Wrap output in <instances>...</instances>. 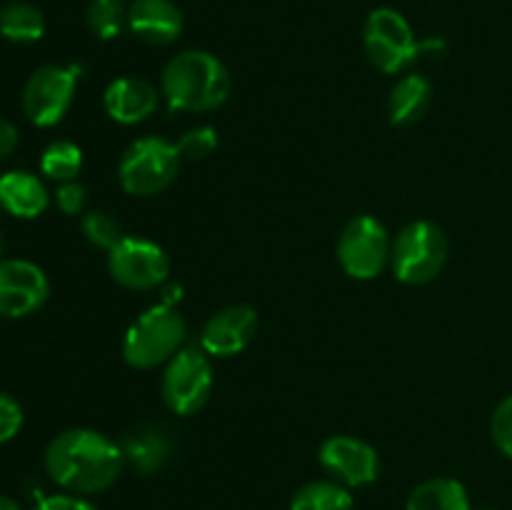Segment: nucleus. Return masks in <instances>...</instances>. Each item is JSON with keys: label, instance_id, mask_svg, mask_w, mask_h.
Returning a JSON list of instances; mask_svg holds the SVG:
<instances>
[{"label": "nucleus", "instance_id": "412c9836", "mask_svg": "<svg viewBox=\"0 0 512 510\" xmlns=\"http://www.w3.org/2000/svg\"><path fill=\"white\" fill-rule=\"evenodd\" d=\"M290 510H355L350 488L335 480H310L290 498Z\"/></svg>", "mask_w": 512, "mask_h": 510}, {"label": "nucleus", "instance_id": "7c9ffc66", "mask_svg": "<svg viewBox=\"0 0 512 510\" xmlns=\"http://www.w3.org/2000/svg\"><path fill=\"white\" fill-rule=\"evenodd\" d=\"M448 53V40L443 38H425L418 43V60L420 58H443Z\"/></svg>", "mask_w": 512, "mask_h": 510}, {"label": "nucleus", "instance_id": "c756f323", "mask_svg": "<svg viewBox=\"0 0 512 510\" xmlns=\"http://www.w3.org/2000/svg\"><path fill=\"white\" fill-rule=\"evenodd\" d=\"M18 143H20L18 128H15L10 120L0 118V160L10 158V155L18 150Z\"/></svg>", "mask_w": 512, "mask_h": 510}, {"label": "nucleus", "instance_id": "2eb2a0df", "mask_svg": "<svg viewBox=\"0 0 512 510\" xmlns=\"http://www.w3.org/2000/svg\"><path fill=\"white\" fill-rule=\"evenodd\" d=\"M160 88H155L150 80L138 75H123L115 78L103 93V108L110 120L120 125H138L153 118L160 108Z\"/></svg>", "mask_w": 512, "mask_h": 510}, {"label": "nucleus", "instance_id": "20e7f679", "mask_svg": "<svg viewBox=\"0 0 512 510\" xmlns=\"http://www.w3.org/2000/svg\"><path fill=\"white\" fill-rule=\"evenodd\" d=\"M180 163L178 145L158 135H145L125 148L118 163V180L133 198H153L173 185Z\"/></svg>", "mask_w": 512, "mask_h": 510}, {"label": "nucleus", "instance_id": "6e6552de", "mask_svg": "<svg viewBox=\"0 0 512 510\" xmlns=\"http://www.w3.org/2000/svg\"><path fill=\"white\" fill-rule=\"evenodd\" d=\"M393 240L375 215H355L338 235V263L353 280H375L390 265Z\"/></svg>", "mask_w": 512, "mask_h": 510}, {"label": "nucleus", "instance_id": "9b49d317", "mask_svg": "<svg viewBox=\"0 0 512 510\" xmlns=\"http://www.w3.org/2000/svg\"><path fill=\"white\" fill-rule=\"evenodd\" d=\"M50 295L43 268L23 258H0V318H28L38 313Z\"/></svg>", "mask_w": 512, "mask_h": 510}, {"label": "nucleus", "instance_id": "393cba45", "mask_svg": "<svg viewBox=\"0 0 512 510\" xmlns=\"http://www.w3.org/2000/svg\"><path fill=\"white\" fill-rule=\"evenodd\" d=\"M175 145H178L183 160H205L218 148V130L213 125H195V128L185 130Z\"/></svg>", "mask_w": 512, "mask_h": 510}, {"label": "nucleus", "instance_id": "f8f14e48", "mask_svg": "<svg viewBox=\"0 0 512 510\" xmlns=\"http://www.w3.org/2000/svg\"><path fill=\"white\" fill-rule=\"evenodd\" d=\"M318 460L330 480L345 488H365L380 475V455L355 435H330L318 450Z\"/></svg>", "mask_w": 512, "mask_h": 510}, {"label": "nucleus", "instance_id": "bb28decb", "mask_svg": "<svg viewBox=\"0 0 512 510\" xmlns=\"http://www.w3.org/2000/svg\"><path fill=\"white\" fill-rule=\"evenodd\" d=\"M23 405L13 398V395L0 390V445L13 440L23 428Z\"/></svg>", "mask_w": 512, "mask_h": 510}, {"label": "nucleus", "instance_id": "9d476101", "mask_svg": "<svg viewBox=\"0 0 512 510\" xmlns=\"http://www.w3.org/2000/svg\"><path fill=\"white\" fill-rule=\"evenodd\" d=\"M108 273L123 288L148 293L170 280V255L155 240L123 235L120 243L108 250Z\"/></svg>", "mask_w": 512, "mask_h": 510}, {"label": "nucleus", "instance_id": "a211bd4d", "mask_svg": "<svg viewBox=\"0 0 512 510\" xmlns=\"http://www.w3.org/2000/svg\"><path fill=\"white\" fill-rule=\"evenodd\" d=\"M433 103V85L418 73L400 75L388 95V120L395 128H410L425 118Z\"/></svg>", "mask_w": 512, "mask_h": 510}, {"label": "nucleus", "instance_id": "dca6fc26", "mask_svg": "<svg viewBox=\"0 0 512 510\" xmlns=\"http://www.w3.org/2000/svg\"><path fill=\"white\" fill-rule=\"evenodd\" d=\"M125 463L140 475H155L173 458V438L163 425H140L130 430L123 440Z\"/></svg>", "mask_w": 512, "mask_h": 510}, {"label": "nucleus", "instance_id": "b1692460", "mask_svg": "<svg viewBox=\"0 0 512 510\" xmlns=\"http://www.w3.org/2000/svg\"><path fill=\"white\" fill-rule=\"evenodd\" d=\"M80 230H83L85 240L90 245L105 250V253L113 250L120 243V238H123V228H120V223L108 210H88V213H83Z\"/></svg>", "mask_w": 512, "mask_h": 510}, {"label": "nucleus", "instance_id": "473e14b6", "mask_svg": "<svg viewBox=\"0 0 512 510\" xmlns=\"http://www.w3.org/2000/svg\"><path fill=\"white\" fill-rule=\"evenodd\" d=\"M5 253V238H3V230H0V258H3Z\"/></svg>", "mask_w": 512, "mask_h": 510}, {"label": "nucleus", "instance_id": "c85d7f7f", "mask_svg": "<svg viewBox=\"0 0 512 510\" xmlns=\"http://www.w3.org/2000/svg\"><path fill=\"white\" fill-rule=\"evenodd\" d=\"M33 510H98V505H93L88 498H83V495L55 493L38 498Z\"/></svg>", "mask_w": 512, "mask_h": 510}, {"label": "nucleus", "instance_id": "5701e85b", "mask_svg": "<svg viewBox=\"0 0 512 510\" xmlns=\"http://www.w3.org/2000/svg\"><path fill=\"white\" fill-rule=\"evenodd\" d=\"M83 170V150L70 140H53L40 155V173L53 183L78 180Z\"/></svg>", "mask_w": 512, "mask_h": 510}, {"label": "nucleus", "instance_id": "6ab92c4d", "mask_svg": "<svg viewBox=\"0 0 512 510\" xmlns=\"http://www.w3.org/2000/svg\"><path fill=\"white\" fill-rule=\"evenodd\" d=\"M405 510H473L470 493L455 478H428L410 490Z\"/></svg>", "mask_w": 512, "mask_h": 510}, {"label": "nucleus", "instance_id": "2f4dec72", "mask_svg": "<svg viewBox=\"0 0 512 510\" xmlns=\"http://www.w3.org/2000/svg\"><path fill=\"white\" fill-rule=\"evenodd\" d=\"M0 510H23V505L15 498H8V495H0Z\"/></svg>", "mask_w": 512, "mask_h": 510}, {"label": "nucleus", "instance_id": "1a4fd4ad", "mask_svg": "<svg viewBox=\"0 0 512 510\" xmlns=\"http://www.w3.org/2000/svg\"><path fill=\"white\" fill-rule=\"evenodd\" d=\"M78 65H40L20 95L23 115L38 128H53L68 115L78 90Z\"/></svg>", "mask_w": 512, "mask_h": 510}, {"label": "nucleus", "instance_id": "0eeeda50", "mask_svg": "<svg viewBox=\"0 0 512 510\" xmlns=\"http://www.w3.org/2000/svg\"><path fill=\"white\" fill-rule=\"evenodd\" d=\"M418 43L413 25L400 10L375 8L365 18L363 48L370 63L385 75H400L418 60Z\"/></svg>", "mask_w": 512, "mask_h": 510}, {"label": "nucleus", "instance_id": "39448f33", "mask_svg": "<svg viewBox=\"0 0 512 510\" xmlns=\"http://www.w3.org/2000/svg\"><path fill=\"white\" fill-rule=\"evenodd\" d=\"M448 255L445 230L430 220H413L393 240L390 270L403 285H428L443 273Z\"/></svg>", "mask_w": 512, "mask_h": 510}, {"label": "nucleus", "instance_id": "f3484780", "mask_svg": "<svg viewBox=\"0 0 512 510\" xmlns=\"http://www.w3.org/2000/svg\"><path fill=\"white\" fill-rule=\"evenodd\" d=\"M50 205V193L43 178L28 170H8L0 175V208L13 218L33 220Z\"/></svg>", "mask_w": 512, "mask_h": 510}, {"label": "nucleus", "instance_id": "ddd939ff", "mask_svg": "<svg viewBox=\"0 0 512 510\" xmlns=\"http://www.w3.org/2000/svg\"><path fill=\"white\" fill-rule=\"evenodd\" d=\"M260 328L258 310L238 303L220 308L205 320L200 330V348L210 358H233L240 355L255 340Z\"/></svg>", "mask_w": 512, "mask_h": 510}, {"label": "nucleus", "instance_id": "f257e3e1", "mask_svg": "<svg viewBox=\"0 0 512 510\" xmlns=\"http://www.w3.org/2000/svg\"><path fill=\"white\" fill-rule=\"evenodd\" d=\"M48 478L73 495H98L118 483L125 468L120 443L93 428H68L55 435L43 455Z\"/></svg>", "mask_w": 512, "mask_h": 510}, {"label": "nucleus", "instance_id": "f03ea898", "mask_svg": "<svg viewBox=\"0 0 512 510\" xmlns=\"http://www.w3.org/2000/svg\"><path fill=\"white\" fill-rule=\"evenodd\" d=\"M160 93L170 110L210 113L228 103L233 93V75L215 53L188 48L165 63L160 75Z\"/></svg>", "mask_w": 512, "mask_h": 510}, {"label": "nucleus", "instance_id": "72a5a7b5", "mask_svg": "<svg viewBox=\"0 0 512 510\" xmlns=\"http://www.w3.org/2000/svg\"><path fill=\"white\" fill-rule=\"evenodd\" d=\"M483 510H493V508H483Z\"/></svg>", "mask_w": 512, "mask_h": 510}, {"label": "nucleus", "instance_id": "a878e982", "mask_svg": "<svg viewBox=\"0 0 512 510\" xmlns=\"http://www.w3.org/2000/svg\"><path fill=\"white\" fill-rule=\"evenodd\" d=\"M490 438L495 448L512 460V395L500 400L490 418Z\"/></svg>", "mask_w": 512, "mask_h": 510}, {"label": "nucleus", "instance_id": "4be33fe9", "mask_svg": "<svg viewBox=\"0 0 512 510\" xmlns=\"http://www.w3.org/2000/svg\"><path fill=\"white\" fill-rule=\"evenodd\" d=\"M85 23L98 40H115L128 30V0H90Z\"/></svg>", "mask_w": 512, "mask_h": 510}, {"label": "nucleus", "instance_id": "4468645a", "mask_svg": "<svg viewBox=\"0 0 512 510\" xmlns=\"http://www.w3.org/2000/svg\"><path fill=\"white\" fill-rule=\"evenodd\" d=\"M185 15L175 0H130L128 30L145 45L165 48L183 35Z\"/></svg>", "mask_w": 512, "mask_h": 510}, {"label": "nucleus", "instance_id": "aec40b11", "mask_svg": "<svg viewBox=\"0 0 512 510\" xmlns=\"http://www.w3.org/2000/svg\"><path fill=\"white\" fill-rule=\"evenodd\" d=\"M0 35L10 43H38L45 35V15L28 0H15L0 8Z\"/></svg>", "mask_w": 512, "mask_h": 510}, {"label": "nucleus", "instance_id": "cd10ccee", "mask_svg": "<svg viewBox=\"0 0 512 510\" xmlns=\"http://www.w3.org/2000/svg\"><path fill=\"white\" fill-rule=\"evenodd\" d=\"M53 200L63 215H83L88 193H85L83 183H78V180H68V183H58V188H55L53 193Z\"/></svg>", "mask_w": 512, "mask_h": 510}, {"label": "nucleus", "instance_id": "423d86ee", "mask_svg": "<svg viewBox=\"0 0 512 510\" xmlns=\"http://www.w3.org/2000/svg\"><path fill=\"white\" fill-rule=\"evenodd\" d=\"M213 393V363L200 345L180 348L165 363L160 378V395L165 408L180 418L200 413Z\"/></svg>", "mask_w": 512, "mask_h": 510}, {"label": "nucleus", "instance_id": "7ed1b4c3", "mask_svg": "<svg viewBox=\"0 0 512 510\" xmlns=\"http://www.w3.org/2000/svg\"><path fill=\"white\" fill-rule=\"evenodd\" d=\"M188 323L175 305H150L125 330L120 353L135 370H153L165 365L180 348H185Z\"/></svg>", "mask_w": 512, "mask_h": 510}]
</instances>
